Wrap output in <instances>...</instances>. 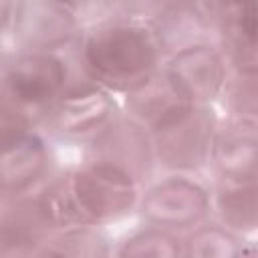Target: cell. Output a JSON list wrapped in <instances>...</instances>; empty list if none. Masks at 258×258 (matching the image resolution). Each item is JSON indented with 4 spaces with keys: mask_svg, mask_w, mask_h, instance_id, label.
Returning <instances> with one entry per match:
<instances>
[{
    "mask_svg": "<svg viewBox=\"0 0 258 258\" xmlns=\"http://www.w3.org/2000/svg\"><path fill=\"white\" fill-rule=\"evenodd\" d=\"M4 12V30L12 32L20 52H50L67 44L77 32V18L71 4L62 2H16Z\"/></svg>",
    "mask_w": 258,
    "mask_h": 258,
    "instance_id": "cell-6",
    "label": "cell"
},
{
    "mask_svg": "<svg viewBox=\"0 0 258 258\" xmlns=\"http://www.w3.org/2000/svg\"><path fill=\"white\" fill-rule=\"evenodd\" d=\"M161 48L149 26L115 18L89 28L79 44L87 81L105 91L133 93L153 81Z\"/></svg>",
    "mask_w": 258,
    "mask_h": 258,
    "instance_id": "cell-1",
    "label": "cell"
},
{
    "mask_svg": "<svg viewBox=\"0 0 258 258\" xmlns=\"http://www.w3.org/2000/svg\"><path fill=\"white\" fill-rule=\"evenodd\" d=\"M2 191L4 198H20L50 167V153L44 141L30 131V125L2 115Z\"/></svg>",
    "mask_w": 258,
    "mask_h": 258,
    "instance_id": "cell-7",
    "label": "cell"
},
{
    "mask_svg": "<svg viewBox=\"0 0 258 258\" xmlns=\"http://www.w3.org/2000/svg\"><path fill=\"white\" fill-rule=\"evenodd\" d=\"M163 77L183 101L191 105H206L226 83L224 56L210 44H198L173 54Z\"/></svg>",
    "mask_w": 258,
    "mask_h": 258,
    "instance_id": "cell-10",
    "label": "cell"
},
{
    "mask_svg": "<svg viewBox=\"0 0 258 258\" xmlns=\"http://www.w3.org/2000/svg\"><path fill=\"white\" fill-rule=\"evenodd\" d=\"M210 208L208 191L191 179L167 177L141 200V218L159 230H183L200 224Z\"/></svg>",
    "mask_w": 258,
    "mask_h": 258,
    "instance_id": "cell-8",
    "label": "cell"
},
{
    "mask_svg": "<svg viewBox=\"0 0 258 258\" xmlns=\"http://www.w3.org/2000/svg\"><path fill=\"white\" fill-rule=\"evenodd\" d=\"M222 56L238 69H258V2H210Z\"/></svg>",
    "mask_w": 258,
    "mask_h": 258,
    "instance_id": "cell-12",
    "label": "cell"
},
{
    "mask_svg": "<svg viewBox=\"0 0 258 258\" xmlns=\"http://www.w3.org/2000/svg\"><path fill=\"white\" fill-rule=\"evenodd\" d=\"M56 230L48 210L36 196L14 198L2 214V258H30L40 252Z\"/></svg>",
    "mask_w": 258,
    "mask_h": 258,
    "instance_id": "cell-11",
    "label": "cell"
},
{
    "mask_svg": "<svg viewBox=\"0 0 258 258\" xmlns=\"http://www.w3.org/2000/svg\"><path fill=\"white\" fill-rule=\"evenodd\" d=\"M214 208L226 230H234V232L258 230V179L252 181L222 179L214 191Z\"/></svg>",
    "mask_w": 258,
    "mask_h": 258,
    "instance_id": "cell-15",
    "label": "cell"
},
{
    "mask_svg": "<svg viewBox=\"0 0 258 258\" xmlns=\"http://www.w3.org/2000/svg\"><path fill=\"white\" fill-rule=\"evenodd\" d=\"M224 107L234 117L258 121V69H238L224 83Z\"/></svg>",
    "mask_w": 258,
    "mask_h": 258,
    "instance_id": "cell-18",
    "label": "cell"
},
{
    "mask_svg": "<svg viewBox=\"0 0 258 258\" xmlns=\"http://www.w3.org/2000/svg\"><path fill=\"white\" fill-rule=\"evenodd\" d=\"M30 258H60V256H56L54 252H50L48 248H42L40 252H36L34 256H30Z\"/></svg>",
    "mask_w": 258,
    "mask_h": 258,
    "instance_id": "cell-21",
    "label": "cell"
},
{
    "mask_svg": "<svg viewBox=\"0 0 258 258\" xmlns=\"http://www.w3.org/2000/svg\"><path fill=\"white\" fill-rule=\"evenodd\" d=\"M210 159L226 181L258 179V121L234 117L218 125Z\"/></svg>",
    "mask_w": 258,
    "mask_h": 258,
    "instance_id": "cell-13",
    "label": "cell"
},
{
    "mask_svg": "<svg viewBox=\"0 0 258 258\" xmlns=\"http://www.w3.org/2000/svg\"><path fill=\"white\" fill-rule=\"evenodd\" d=\"M69 69L52 52H18L2 67V115L42 121L69 87Z\"/></svg>",
    "mask_w": 258,
    "mask_h": 258,
    "instance_id": "cell-3",
    "label": "cell"
},
{
    "mask_svg": "<svg viewBox=\"0 0 258 258\" xmlns=\"http://www.w3.org/2000/svg\"><path fill=\"white\" fill-rule=\"evenodd\" d=\"M242 258H258V244L246 246V248L242 250Z\"/></svg>",
    "mask_w": 258,
    "mask_h": 258,
    "instance_id": "cell-20",
    "label": "cell"
},
{
    "mask_svg": "<svg viewBox=\"0 0 258 258\" xmlns=\"http://www.w3.org/2000/svg\"><path fill=\"white\" fill-rule=\"evenodd\" d=\"M216 127L212 109L206 105L183 103L149 129L153 153L167 169H198L212 157Z\"/></svg>",
    "mask_w": 258,
    "mask_h": 258,
    "instance_id": "cell-4",
    "label": "cell"
},
{
    "mask_svg": "<svg viewBox=\"0 0 258 258\" xmlns=\"http://www.w3.org/2000/svg\"><path fill=\"white\" fill-rule=\"evenodd\" d=\"M60 258H109V240L95 226L69 228L44 246Z\"/></svg>",
    "mask_w": 258,
    "mask_h": 258,
    "instance_id": "cell-17",
    "label": "cell"
},
{
    "mask_svg": "<svg viewBox=\"0 0 258 258\" xmlns=\"http://www.w3.org/2000/svg\"><path fill=\"white\" fill-rule=\"evenodd\" d=\"M119 119L117 103L111 95L91 81L69 85L42 123L52 135L71 141H93Z\"/></svg>",
    "mask_w": 258,
    "mask_h": 258,
    "instance_id": "cell-5",
    "label": "cell"
},
{
    "mask_svg": "<svg viewBox=\"0 0 258 258\" xmlns=\"http://www.w3.org/2000/svg\"><path fill=\"white\" fill-rule=\"evenodd\" d=\"M87 161L105 163L127 173L135 183L149 175L153 141L147 129L135 119L119 117L97 139L89 143Z\"/></svg>",
    "mask_w": 258,
    "mask_h": 258,
    "instance_id": "cell-9",
    "label": "cell"
},
{
    "mask_svg": "<svg viewBox=\"0 0 258 258\" xmlns=\"http://www.w3.org/2000/svg\"><path fill=\"white\" fill-rule=\"evenodd\" d=\"M161 52H181L185 48L208 44V32L214 28L210 4L202 2H165L157 4L149 24Z\"/></svg>",
    "mask_w": 258,
    "mask_h": 258,
    "instance_id": "cell-14",
    "label": "cell"
},
{
    "mask_svg": "<svg viewBox=\"0 0 258 258\" xmlns=\"http://www.w3.org/2000/svg\"><path fill=\"white\" fill-rule=\"evenodd\" d=\"M115 258H181V246L167 230L145 228L123 240Z\"/></svg>",
    "mask_w": 258,
    "mask_h": 258,
    "instance_id": "cell-19",
    "label": "cell"
},
{
    "mask_svg": "<svg viewBox=\"0 0 258 258\" xmlns=\"http://www.w3.org/2000/svg\"><path fill=\"white\" fill-rule=\"evenodd\" d=\"M137 183L105 163L85 165L56 175L40 198L56 228L99 226L125 216L137 202Z\"/></svg>",
    "mask_w": 258,
    "mask_h": 258,
    "instance_id": "cell-2",
    "label": "cell"
},
{
    "mask_svg": "<svg viewBox=\"0 0 258 258\" xmlns=\"http://www.w3.org/2000/svg\"><path fill=\"white\" fill-rule=\"evenodd\" d=\"M181 258H242L238 238L218 224L196 228L181 246Z\"/></svg>",
    "mask_w": 258,
    "mask_h": 258,
    "instance_id": "cell-16",
    "label": "cell"
}]
</instances>
